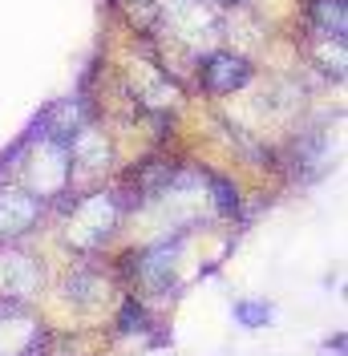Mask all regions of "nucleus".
I'll use <instances>...</instances> for the list:
<instances>
[{"mask_svg":"<svg viewBox=\"0 0 348 356\" xmlns=\"http://www.w3.org/2000/svg\"><path fill=\"white\" fill-rule=\"evenodd\" d=\"M255 77V65L243 57V53H231V49H215L207 57H198V81L207 93H235L247 81Z\"/></svg>","mask_w":348,"mask_h":356,"instance_id":"1","label":"nucleus"},{"mask_svg":"<svg viewBox=\"0 0 348 356\" xmlns=\"http://www.w3.org/2000/svg\"><path fill=\"white\" fill-rule=\"evenodd\" d=\"M41 211H45V199H37L29 186H8L0 195V235H8V239L24 235L41 219Z\"/></svg>","mask_w":348,"mask_h":356,"instance_id":"2","label":"nucleus"},{"mask_svg":"<svg viewBox=\"0 0 348 356\" xmlns=\"http://www.w3.org/2000/svg\"><path fill=\"white\" fill-rule=\"evenodd\" d=\"M178 255H182V239H178V235L166 239V243H154V247H146V251H138V271H142V280H146L150 288H162V280H171Z\"/></svg>","mask_w":348,"mask_h":356,"instance_id":"3","label":"nucleus"},{"mask_svg":"<svg viewBox=\"0 0 348 356\" xmlns=\"http://www.w3.org/2000/svg\"><path fill=\"white\" fill-rule=\"evenodd\" d=\"M308 21H312V29H316L324 41L345 44L348 0H312V8H308Z\"/></svg>","mask_w":348,"mask_h":356,"instance_id":"4","label":"nucleus"},{"mask_svg":"<svg viewBox=\"0 0 348 356\" xmlns=\"http://www.w3.org/2000/svg\"><path fill=\"white\" fill-rule=\"evenodd\" d=\"M231 316H235L239 328H251V332H260V328H267V324H276V308H271L267 300H235Z\"/></svg>","mask_w":348,"mask_h":356,"instance_id":"5","label":"nucleus"},{"mask_svg":"<svg viewBox=\"0 0 348 356\" xmlns=\"http://www.w3.org/2000/svg\"><path fill=\"white\" fill-rule=\"evenodd\" d=\"M207 186H211V199H215V211H219V215H223V219H235V215H239V207H243L239 191H235V182H231V178H223V175H215Z\"/></svg>","mask_w":348,"mask_h":356,"instance_id":"6","label":"nucleus"},{"mask_svg":"<svg viewBox=\"0 0 348 356\" xmlns=\"http://www.w3.org/2000/svg\"><path fill=\"white\" fill-rule=\"evenodd\" d=\"M146 328H150L146 308H142L138 300H126V304H122V316H118V332L130 336V332H146Z\"/></svg>","mask_w":348,"mask_h":356,"instance_id":"7","label":"nucleus"},{"mask_svg":"<svg viewBox=\"0 0 348 356\" xmlns=\"http://www.w3.org/2000/svg\"><path fill=\"white\" fill-rule=\"evenodd\" d=\"M328 353H336V356L345 353V332H336L332 340H328Z\"/></svg>","mask_w":348,"mask_h":356,"instance_id":"8","label":"nucleus"}]
</instances>
